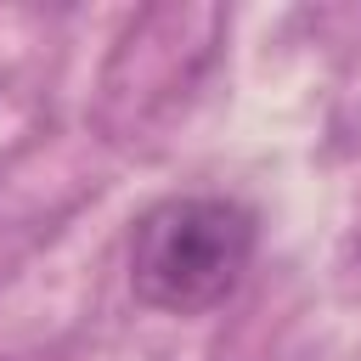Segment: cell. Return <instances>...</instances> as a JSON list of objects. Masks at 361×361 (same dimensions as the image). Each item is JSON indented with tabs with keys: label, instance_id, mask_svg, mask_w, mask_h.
Returning a JSON list of instances; mask_svg holds the SVG:
<instances>
[{
	"label": "cell",
	"instance_id": "1",
	"mask_svg": "<svg viewBox=\"0 0 361 361\" xmlns=\"http://www.w3.org/2000/svg\"><path fill=\"white\" fill-rule=\"evenodd\" d=\"M259 248V220L237 197L180 192L152 203L130 231V293L164 316H203L226 305Z\"/></svg>",
	"mask_w": 361,
	"mask_h": 361
}]
</instances>
